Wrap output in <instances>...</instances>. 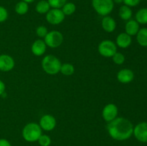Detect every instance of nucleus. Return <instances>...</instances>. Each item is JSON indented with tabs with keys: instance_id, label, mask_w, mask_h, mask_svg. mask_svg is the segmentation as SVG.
Returning <instances> with one entry per match:
<instances>
[{
	"instance_id": "obj_1",
	"label": "nucleus",
	"mask_w": 147,
	"mask_h": 146,
	"mask_svg": "<svg viewBox=\"0 0 147 146\" xmlns=\"http://www.w3.org/2000/svg\"><path fill=\"white\" fill-rule=\"evenodd\" d=\"M107 130L112 138L116 140H126L132 135L134 126L128 119L124 117H116L109 122Z\"/></svg>"
},
{
	"instance_id": "obj_2",
	"label": "nucleus",
	"mask_w": 147,
	"mask_h": 146,
	"mask_svg": "<svg viewBox=\"0 0 147 146\" xmlns=\"http://www.w3.org/2000/svg\"><path fill=\"white\" fill-rule=\"evenodd\" d=\"M62 64L59 59L54 55H47L42 61V67L44 71L49 74H56L60 72Z\"/></svg>"
},
{
	"instance_id": "obj_3",
	"label": "nucleus",
	"mask_w": 147,
	"mask_h": 146,
	"mask_svg": "<svg viewBox=\"0 0 147 146\" xmlns=\"http://www.w3.org/2000/svg\"><path fill=\"white\" fill-rule=\"evenodd\" d=\"M42 135V128L40 125L30 123L26 125L22 130V136L24 140L30 143L37 141Z\"/></svg>"
},
{
	"instance_id": "obj_4",
	"label": "nucleus",
	"mask_w": 147,
	"mask_h": 146,
	"mask_svg": "<svg viewBox=\"0 0 147 146\" xmlns=\"http://www.w3.org/2000/svg\"><path fill=\"white\" fill-rule=\"evenodd\" d=\"M92 6L95 11L101 16H107L114 7L113 0H92Z\"/></svg>"
},
{
	"instance_id": "obj_5",
	"label": "nucleus",
	"mask_w": 147,
	"mask_h": 146,
	"mask_svg": "<svg viewBox=\"0 0 147 146\" xmlns=\"http://www.w3.org/2000/svg\"><path fill=\"white\" fill-rule=\"evenodd\" d=\"M63 42V36L59 31H51L45 37V42L46 45L51 48H56L62 44Z\"/></svg>"
},
{
	"instance_id": "obj_6",
	"label": "nucleus",
	"mask_w": 147,
	"mask_h": 146,
	"mask_svg": "<svg viewBox=\"0 0 147 146\" xmlns=\"http://www.w3.org/2000/svg\"><path fill=\"white\" fill-rule=\"evenodd\" d=\"M117 47L115 43L111 40L102 41L98 45V52L100 55L105 57H112L116 52Z\"/></svg>"
},
{
	"instance_id": "obj_7",
	"label": "nucleus",
	"mask_w": 147,
	"mask_h": 146,
	"mask_svg": "<svg viewBox=\"0 0 147 146\" xmlns=\"http://www.w3.org/2000/svg\"><path fill=\"white\" fill-rule=\"evenodd\" d=\"M65 15L60 9H52L48 11L46 14V19L50 24L56 25L63 21L65 19Z\"/></svg>"
},
{
	"instance_id": "obj_8",
	"label": "nucleus",
	"mask_w": 147,
	"mask_h": 146,
	"mask_svg": "<svg viewBox=\"0 0 147 146\" xmlns=\"http://www.w3.org/2000/svg\"><path fill=\"white\" fill-rule=\"evenodd\" d=\"M133 134L136 140L142 143H147V123L142 122L134 128Z\"/></svg>"
},
{
	"instance_id": "obj_9",
	"label": "nucleus",
	"mask_w": 147,
	"mask_h": 146,
	"mask_svg": "<svg viewBox=\"0 0 147 146\" xmlns=\"http://www.w3.org/2000/svg\"><path fill=\"white\" fill-rule=\"evenodd\" d=\"M118 115V107L114 104H108L103 108L102 115L106 122H111L116 118Z\"/></svg>"
},
{
	"instance_id": "obj_10",
	"label": "nucleus",
	"mask_w": 147,
	"mask_h": 146,
	"mask_svg": "<svg viewBox=\"0 0 147 146\" xmlns=\"http://www.w3.org/2000/svg\"><path fill=\"white\" fill-rule=\"evenodd\" d=\"M40 126L45 131H51L56 126L55 118L50 115H43L40 119Z\"/></svg>"
},
{
	"instance_id": "obj_11",
	"label": "nucleus",
	"mask_w": 147,
	"mask_h": 146,
	"mask_svg": "<svg viewBox=\"0 0 147 146\" xmlns=\"http://www.w3.org/2000/svg\"><path fill=\"white\" fill-rule=\"evenodd\" d=\"M14 67V60L8 54L0 55V70L8 72L12 70Z\"/></svg>"
},
{
	"instance_id": "obj_12",
	"label": "nucleus",
	"mask_w": 147,
	"mask_h": 146,
	"mask_svg": "<svg viewBox=\"0 0 147 146\" xmlns=\"http://www.w3.org/2000/svg\"><path fill=\"white\" fill-rule=\"evenodd\" d=\"M134 78L133 71L129 69H123L120 70L117 74V79L121 83H129Z\"/></svg>"
},
{
	"instance_id": "obj_13",
	"label": "nucleus",
	"mask_w": 147,
	"mask_h": 146,
	"mask_svg": "<svg viewBox=\"0 0 147 146\" xmlns=\"http://www.w3.org/2000/svg\"><path fill=\"white\" fill-rule=\"evenodd\" d=\"M46 44L42 40H37L32 45V52L36 56H41L45 52Z\"/></svg>"
},
{
	"instance_id": "obj_14",
	"label": "nucleus",
	"mask_w": 147,
	"mask_h": 146,
	"mask_svg": "<svg viewBox=\"0 0 147 146\" xmlns=\"http://www.w3.org/2000/svg\"><path fill=\"white\" fill-rule=\"evenodd\" d=\"M131 44V37L126 33H121L116 38V44L121 48H127Z\"/></svg>"
},
{
	"instance_id": "obj_15",
	"label": "nucleus",
	"mask_w": 147,
	"mask_h": 146,
	"mask_svg": "<svg viewBox=\"0 0 147 146\" xmlns=\"http://www.w3.org/2000/svg\"><path fill=\"white\" fill-rule=\"evenodd\" d=\"M102 27L107 32H112L116 27V23L112 17L109 16H105L102 19Z\"/></svg>"
},
{
	"instance_id": "obj_16",
	"label": "nucleus",
	"mask_w": 147,
	"mask_h": 146,
	"mask_svg": "<svg viewBox=\"0 0 147 146\" xmlns=\"http://www.w3.org/2000/svg\"><path fill=\"white\" fill-rule=\"evenodd\" d=\"M126 33L130 36L136 35L139 30V24L134 19H129L125 27Z\"/></svg>"
},
{
	"instance_id": "obj_17",
	"label": "nucleus",
	"mask_w": 147,
	"mask_h": 146,
	"mask_svg": "<svg viewBox=\"0 0 147 146\" xmlns=\"http://www.w3.org/2000/svg\"><path fill=\"white\" fill-rule=\"evenodd\" d=\"M138 43L142 47H147V28L140 29L136 34Z\"/></svg>"
},
{
	"instance_id": "obj_18",
	"label": "nucleus",
	"mask_w": 147,
	"mask_h": 146,
	"mask_svg": "<svg viewBox=\"0 0 147 146\" xmlns=\"http://www.w3.org/2000/svg\"><path fill=\"white\" fill-rule=\"evenodd\" d=\"M119 17L123 20H128L131 19L132 17V10L129 7L126 5H122L119 9Z\"/></svg>"
},
{
	"instance_id": "obj_19",
	"label": "nucleus",
	"mask_w": 147,
	"mask_h": 146,
	"mask_svg": "<svg viewBox=\"0 0 147 146\" xmlns=\"http://www.w3.org/2000/svg\"><path fill=\"white\" fill-rule=\"evenodd\" d=\"M35 9L37 12L39 14H45L48 12L50 9V6L48 1L46 0H41L37 4L35 7Z\"/></svg>"
},
{
	"instance_id": "obj_20",
	"label": "nucleus",
	"mask_w": 147,
	"mask_h": 146,
	"mask_svg": "<svg viewBox=\"0 0 147 146\" xmlns=\"http://www.w3.org/2000/svg\"><path fill=\"white\" fill-rule=\"evenodd\" d=\"M136 21L141 24H147V8L141 9L136 12Z\"/></svg>"
},
{
	"instance_id": "obj_21",
	"label": "nucleus",
	"mask_w": 147,
	"mask_h": 146,
	"mask_svg": "<svg viewBox=\"0 0 147 146\" xmlns=\"http://www.w3.org/2000/svg\"><path fill=\"white\" fill-rule=\"evenodd\" d=\"M29 6L25 1H21L17 3L15 6V11L20 15H24L28 11Z\"/></svg>"
},
{
	"instance_id": "obj_22",
	"label": "nucleus",
	"mask_w": 147,
	"mask_h": 146,
	"mask_svg": "<svg viewBox=\"0 0 147 146\" xmlns=\"http://www.w3.org/2000/svg\"><path fill=\"white\" fill-rule=\"evenodd\" d=\"M76 7L75 4L72 2H66L62 7V11L65 15H71L76 11Z\"/></svg>"
},
{
	"instance_id": "obj_23",
	"label": "nucleus",
	"mask_w": 147,
	"mask_h": 146,
	"mask_svg": "<svg viewBox=\"0 0 147 146\" xmlns=\"http://www.w3.org/2000/svg\"><path fill=\"white\" fill-rule=\"evenodd\" d=\"M75 69L73 64H68V63H65V64H62L61 68H60V72L62 74L66 76H70L74 73Z\"/></svg>"
},
{
	"instance_id": "obj_24",
	"label": "nucleus",
	"mask_w": 147,
	"mask_h": 146,
	"mask_svg": "<svg viewBox=\"0 0 147 146\" xmlns=\"http://www.w3.org/2000/svg\"><path fill=\"white\" fill-rule=\"evenodd\" d=\"M50 7L53 9H60L67 2V0H47Z\"/></svg>"
},
{
	"instance_id": "obj_25",
	"label": "nucleus",
	"mask_w": 147,
	"mask_h": 146,
	"mask_svg": "<svg viewBox=\"0 0 147 146\" xmlns=\"http://www.w3.org/2000/svg\"><path fill=\"white\" fill-rule=\"evenodd\" d=\"M37 141L41 146H49L51 144V139L47 135H41Z\"/></svg>"
},
{
	"instance_id": "obj_26",
	"label": "nucleus",
	"mask_w": 147,
	"mask_h": 146,
	"mask_svg": "<svg viewBox=\"0 0 147 146\" xmlns=\"http://www.w3.org/2000/svg\"><path fill=\"white\" fill-rule=\"evenodd\" d=\"M112 58H113V61L117 64H122L125 61V56L120 52L115 53Z\"/></svg>"
},
{
	"instance_id": "obj_27",
	"label": "nucleus",
	"mask_w": 147,
	"mask_h": 146,
	"mask_svg": "<svg viewBox=\"0 0 147 146\" xmlns=\"http://www.w3.org/2000/svg\"><path fill=\"white\" fill-rule=\"evenodd\" d=\"M36 33H37V35L38 37H45L47 35L48 31H47V29L45 26H40V27H38L37 28Z\"/></svg>"
},
{
	"instance_id": "obj_28",
	"label": "nucleus",
	"mask_w": 147,
	"mask_h": 146,
	"mask_svg": "<svg viewBox=\"0 0 147 146\" xmlns=\"http://www.w3.org/2000/svg\"><path fill=\"white\" fill-rule=\"evenodd\" d=\"M8 18V11L2 6H0V23L4 22Z\"/></svg>"
},
{
	"instance_id": "obj_29",
	"label": "nucleus",
	"mask_w": 147,
	"mask_h": 146,
	"mask_svg": "<svg viewBox=\"0 0 147 146\" xmlns=\"http://www.w3.org/2000/svg\"><path fill=\"white\" fill-rule=\"evenodd\" d=\"M141 0H123V3H124L125 5L129 7H136L138 4H139Z\"/></svg>"
},
{
	"instance_id": "obj_30",
	"label": "nucleus",
	"mask_w": 147,
	"mask_h": 146,
	"mask_svg": "<svg viewBox=\"0 0 147 146\" xmlns=\"http://www.w3.org/2000/svg\"><path fill=\"white\" fill-rule=\"evenodd\" d=\"M0 146H11V145L6 139H0Z\"/></svg>"
},
{
	"instance_id": "obj_31",
	"label": "nucleus",
	"mask_w": 147,
	"mask_h": 146,
	"mask_svg": "<svg viewBox=\"0 0 147 146\" xmlns=\"http://www.w3.org/2000/svg\"><path fill=\"white\" fill-rule=\"evenodd\" d=\"M4 90H5V84L1 80H0V95L4 92Z\"/></svg>"
},
{
	"instance_id": "obj_32",
	"label": "nucleus",
	"mask_w": 147,
	"mask_h": 146,
	"mask_svg": "<svg viewBox=\"0 0 147 146\" xmlns=\"http://www.w3.org/2000/svg\"><path fill=\"white\" fill-rule=\"evenodd\" d=\"M113 2L116 4H121L123 3V0H113Z\"/></svg>"
},
{
	"instance_id": "obj_33",
	"label": "nucleus",
	"mask_w": 147,
	"mask_h": 146,
	"mask_svg": "<svg viewBox=\"0 0 147 146\" xmlns=\"http://www.w3.org/2000/svg\"><path fill=\"white\" fill-rule=\"evenodd\" d=\"M22 1H25L26 3H27V4H29V3H32V2H33V1H34V0H22Z\"/></svg>"
},
{
	"instance_id": "obj_34",
	"label": "nucleus",
	"mask_w": 147,
	"mask_h": 146,
	"mask_svg": "<svg viewBox=\"0 0 147 146\" xmlns=\"http://www.w3.org/2000/svg\"><path fill=\"white\" fill-rule=\"evenodd\" d=\"M146 1H147V0H146Z\"/></svg>"
}]
</instances>
